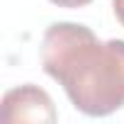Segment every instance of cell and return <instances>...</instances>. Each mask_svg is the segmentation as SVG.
I'll use <instances>...</instances> for the list:
<instances>
[{"mask_svg": "<svg viewBox=\"0 0 124 124\" xmlns=\"http://www.w3.org/2000/svg\"><path fill=\"white\" fill-rule=\"evenodd\" d=\"M41 66L88 117L124 107V39L100 41L85 24L56 22L41 39Z\"/></svg>", "mask_w": 124, "mask_h": 124, "instance_id": "1", "label": "cell"}, {"mask_svg": "<svg viewBox=\"0 0 124 124\" xmlns=\"http://www.w3.org/2000/svg\"><path fill=\"white\" fill-rule=\"evenodd\" d=\"M56 117L58 114H56V107L49 93L32 83L8 90L3 97V105H0V119L5 124H17V122L54 124Z\"/></svg>", "mask_w": 124, "mask_h": 124, "instance_id": "2", "label": "cell"}, {"mask_svg": "<svg viewBox=\"0 0 124 124\" xmlns=\"http://www.w3.org/2000/svg\"><path fill=\"white\" fill-rule=\"evenodd\" d=\"M54 5H58V8H85V5H90L93 0H51Z\"/></svg>", "mask_w": 124, "mask_h": 124, "instance_id": "3", "label": "cell"}, {"mask_svg": "<svg viewBox=\"0 0 124 124\" xmlns=\"http://www.w3.org/2000/svg\"><path fill=\"white\" fill-rule=\"evenodd\" d=\"M112 10H114V17L122 22L124 27V0H112Z\"/></svg>", "mask_w": 124, "mask_h": 124, "instance_id": "4", "label": "cell"}]
</instances>
